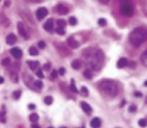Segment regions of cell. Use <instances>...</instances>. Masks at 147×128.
Instances as JSON below:
<instances>
[{
    "label": "cell",
    "instance_id": "13",
    "mask_svg": "<svg viewBox=\"0 0 147 128\" xmlns=\"http://www.w3.org/2000/svg\"><path fill=\"white\" fill-rule=\"evenodd\" d=\"M128 65V60L126 59V58H120L118 60V62H117V68H123V67L125 66H127Z\"/></svg>",
    "mask_w": 147,
    "mask_h": 128
},
{
    "label": "cell",
    "instance_id": "29",
    "mask_svg": "<svg viewBox=\"0 0 147 128\" xmlns=\"http://www.w3.org/2000/svg\"><path fill=\"white\" fill-rule=\"evenodd\" d=\"M98 25H99V26H102V27L106 26V20H105L104 18H100V19H98Z\"/></svg>",
    "mask_w": 147,
    "mask_h": 128
},
{
    "label": "cell",
    "instance_id": "37",
    "mask_svg": "<svg viewBox=\"0 0 147 128\" xmlns=\"http://www.w3.org/2000/svg\"><path fill=\"white\" fill-rule=\"evenodd\" d=\"M58 73H59L61 76H62V75H64V74H65V68H64V67H61V68H59Z\"/></svg>",
    "mask_w": 147,
    "mask_h": 128
},
{
    "label": "cell",
    "instance_id": "25",
    "mask_svg": "<svg viewBox=\"0 0 147 128\" xmlns=\"http://www.w3.org/2000/svg\"><path fill=\"white\" fill-rule=\"evenodd\" d=\"M138 124H139L140 127H146V126H147V120L144 119V118L140 119V120L138 121Z\"/></svg>",
    "mask_w": 147,
    "mask_h": 128
},
{
    "label": "cell",
    "instance_id": "45",
    "mask_svg": "<svg viewBox=\"0 0 147 128\" xmlns=\"http://www.w3.org/2000/svg\"><path fill=\"white\" fill-rule=\"evenodd\" d=\"M4 82V78L2 76H0V84H2Z\"/></svg>",
    "mask_w": 147,
    "mask_h": 128
},
{
    "label": "cell",
    "instance_id": "24",
    "mask_svg": "<svg viewBox=\"0 0 147 128\" xmlns=\"http://www.w3.org/2000/svg\"><path fill=\"white\" fill-rule=\"evenodd\" d=\"M84 76L87 78V79H91V78L93 77V74H92V72H91L89 69H87V70L84 71Z\"/></svg>",
    "mask_w": 147,
    "mask_h": 128
},
{
    "label": "cell",
    "instance_id": "27",
    "mask_svg": "<svg viewBox=\"0 0 147 128\" xmlns=\"http://www.w3.org/2000/svg\"><path fill=\"white\" fill-rule=\"evenodd\" d=\"M10 63H11V61H10L9 58H4L2 61H1V64H2L3 66H9Z\"/></svg>",
    "mask_w": 147,
    "mask_h": 128
},
{
    "label": "cell",
    "instance_id": "4",
    "mask_svg": "<svg viewBox=\"0 0 147 128\" xmlns=\"http://www.w3.org/2000/svg\"><path fill=\"white\" fill-rule=\"evenodd\" d=\"M120 12H121L122 15H124L126 17H131L133 15V8L129 3L125 2L121 5V7H120Z\"/></svg>",
    "mask_w": 147,
    "mask_h": 128
},
{
    "label": "cell",
    "instance_id": "9",
    "mask_svg": "<svg viewBox=\"0 0 147 128\" xmlns=\"http://www.w3.org/2000/svg\"><path fill=\"white\" fill-rule=\"evenodd\" d=\"M67 43H68V45L71 47L72 49H76V48H78V47H79V43L73 37H69L67 39Z\"/></svg>",
    "mask_w": 147,
    "mask_h": 128
},
{
    "label": "cell",
    "instance_id": "7",
    "mask_svg": "<svg viewBox=\"0 0 147 128\" xmlns=\"http://www.w3.org/2000/svg\"><path fill=\"white\" fill-rule=\"evenodd\" d=\"M80 106H81L82 110H83L86 114H91V113H92V108H91V106H90L88 103H86V102H84V101H82V102L80 103Z\"/></svg>",
    "mask_w": 147,
    "mask_h": 128
},
{
    "label": "cell",
    "instance_id": "22",
    "mask_svg": "<svg viewBox=\"0 0 147 128\" xmlns=\"http://www.w3.org/2000/svg\"><path fill=\"white\" fill-rule=\"evenodd\" d=\"M53 102V98L51 96H46L44 98V103L45 104H47V105H51Z\"/></svg>",
    "mask_w": 147,
    "mask_h": 128
},
{
    "label": "cell",
    "instance_id": "51",
    "mask_svg": "<svg viewBox=\"0 0 147 128\" xmlns=\"http://www.w3.org/2000/svg\"><path fill=\"white\" fill-rule=\"evenodd\" d=\"M48 128H54V127H48Z\"/></svg>",
    "mask_w": 147,
    "mask_h": 128
},
{
    "label": "cell",
    "instance_id": "38",
    "mask_svg": "<svg viewBox=\"0 0 147 128\" xmlns=\"http://www.w3.org/2000/svg\"><path fill=\"white\" fill-rule=\"evenodd\" d=\"M136 109H137V107H136L135 105H131V106L129 107V112H135Z\"/></svg>",
    "mask_w": 147,
    "mask_h": 128
},
{
    "label": "cell",
    "instance_id": "55",
    "mask_svg": "<svg viewBox=\"0 0 147 128\" xmlns=\"http://www.w3.org/2000/svg\"><path fill=\"white\" fill-rule=\"evenodd\" d=\"M0 1H1V0H0Z\"/></svg>",
    "mask_w": 147,
    "mask_h": 128
},
{
    "label": "cell",
    "instance_id": "30",
    "mask_svg": "<svg viewBox=\"0 0 147 128\" xmlns=\"http://www.w3.org/2000/svg\"><path fill=\"white\" fill-rule=\"evenodd\" d=\"M69 24L72 25V26H74L77 24V19L75 17H70L69 18Z\"/></svg>",
    "mask_w": 147,
    "mask_h": 128
},
{
    "label": "cell",
    "instance_id": "3",
    "mask_svg": "<svg viewBox=\"0 0 147 128\" xmlns=\"http://www.w3.org/2000/svg\"><path fill=\"white\" fill-rule=\"evenodd\" d=\"M88 65L91 67L92 69L96 71L100 70L102 68L103 63H104V54L101 50H95L94 53H92V55L89 56L88 60Z\"/></svg>",
    "mask_w": 147,
    "mask_h": 128
},
{
    "label": "cell",
    "instance_id": "53",
    "mask_svg": "<svg viewBox=\"0 0 147 128\" xmlns=\"http://www.w3.org/2000/svg\"><path fill=\"white\" fill-rule=\"evenodd\" d=\"M122 1H126V0H122Z\"/></svg>",
    "mask_w": 147,
    "mask_h": 128
},
{
    "label": "cell",
    "instance_id": "43",
    "mask_svg": "<svg viewBox=\"0 0 147 128\" xmlns=\"http://www.w3.org/2000/svg\"><path fill=\"white\" fill-rule=\"evenodd\" d=\"M4 5L6 6V7H8V6L10 5V1H9V0H6V1L4 2Z\"/></svg>",
    "mask_w": 147,
    "mask_h": 128
},
{
    "label": "cell",
    "instance_id": "18",
    "mask_svg": "<svg viewBox=\"0 0 147 128\" xmlns=\"http://www.w3.org/2000/svg\"><path fill=\"white\" fill-rule=\"evenodd\" d=\"M29 119H30V121H31V122L35 123V122H37V121H38V119H39V116H38V114H36V113H32V114H30V116H29Z\"/></svg>",
    "mask_w": 147,
    "mask_h": 128
},
{
    "label": "cell",
    "instance_id": "15",
    "mask_svg": "<svg viewBox=\"0 0 147 128\" xmlns=\"http://www.w3.org/2000/svg\"><path fill=\"white\" fill-rule=\"evenodd\" d=\"M43 27H44L45 30H47V31L52 30V28H53V20L52 19H48L47 21H46V23L44 24Z\"/></svg>",
    "mask_w": 147,
    "mask_h": 128
},
{
    "label": "cell",
    "instance_id": "2",
    "mask_svg": "<svg viewBox=\"0 0 147 128\" xmlns=\"http://www.w3.org/2000/svg\"><path fill=\"white\" fill-rule=\"evenodd\" d=\"M147 40V29L143 27H138L133 30L129 35V42L133 46H139Z\"/></svg>",
    "mask_w": 147,
    "mask_h": 128
},
{
    "label": "cell",
    "instance_id": "47",
    "mask_svg": "<svg viewBox=\"0 0 147 128\" xmlns=\"http://www.w3.org/2000/svg\"><path fill=\"white\" fill-rule=\"evenodd\" d=\"M32 128H40V127H39L38 125H36V124H33V125H32Z\"/></svg>",
    "mask_w": 147,
    "mask_h": 128
},
{
    "label": "cell",
    "instance_id": "28",
    "mask_svg": "<svg viewBox=\"0 0 147 128\" xmlns=\"http://www.w3.org/2000/svg\"><path fill=\"white\" fill-rule=\"evenodd\" d=\"M88 89L87 88H86V87L85 86H82L81 87V94H82V95L83 96H88Z\"/></svg>",
    "mask_w": 147,
    "mask_h": 128
},
{
    "label": "cell",
    "instance_id": "10",
    "mask_svg": "<svg viewBox=\"0 0 147 128\" xmlns=\"http://www.w3.org/2000/svg\"><path fill=\"white\" fill-rule=\"evenodd\" d=\"M10 52H11V54L14 56L16 59L21 58V56H22V51L20 50L19 48H17V47H14V48H12V49L10 50Z\"/></svg>",
    "mask_w": 147,
    "mask_h": 128
},
{
    "label": "cell",
    "instance_id": "12",
    "mask_svg": "<svg viewBox=\"0 0 147 128\" xmlns=\"http://www.w3.org/2000/svg\"><path fill=\"white\" fill-rule=\"evenodd\" d=\"M90 125L92 128H99L100 126H101V120H100L99 118L95 117V118H93L91 120V122H90Z\"/></svg>",
    "mask_w": 147,
    "mask_h": 128
},
{
    "label": "cell",
    "instance_id": "11",
    "mask_svg": "<svg viewBox=\"0 0 147 128\" xmlns=\"http://www.w3.org/2000/svg\"><path fill=\"white\" fill-rule=\"evenodd\" d=\"M16 41H17V37L15 34H13V33H11V34H9L6 37V42L9 45H13L14 43H16Z\"/></svg>",
    "mask_w": 147,
    "mask_h": 128
},
{
    "label": "cell",
    "instance_id": "54",
    "mask_svg": "<svg viewBox=\"0 0 147 128\" xmlns=\"http://www.w3.org/2000/svg\"><path fill=\"white\" fill-rule=\"evenodd\" d=\"M80 128H84V127H80Z\"/></svg>",
    "mask_w": 147,
    "mask_h": 128
},
{
    "label": "cell",
    "instance_id": "50",
    "mask_svg": "<svg viewBox=\"0 0 147 128\" xmlns=\"http://www.w3.org/2000/svg\"><path fill=\"white\" fill-rule=\"evenodd\" d=\"M145 103H147V96H146V100H145Z\"/></svg>",
    "mask_w": 147,
    "mask_h": 128
},
{
    "label": "cell",
    "instance_id": "36",
    "mask_svg": "<svg viewBox=\"0 0 147 128\" xmlns=\"http://www.w3.org/2000/svg\"><path fill=\"white\" fill-rule=\"evenodd\" d=\"M0 121L1 122H5V113L4 112L0 113Z\"/></svg>",
    "mask_w": 147,
    "mask_h": 128
},
{
    "label": "cell",
    "instance_id": "8",
    "mask_svg": "<svg viewBox=\"0 0 147 128\" xmlns=\"http://www.w3.org/2000/svg\"><path fill=\"white\" fill-rule=\"evenodd\" d=\"M57 12L59 13V14H61V15H66L69 12V10H68V8L66 7V6H64L62 4H58L57 5Z\"/></svg>",
    "mask_w": 147,
    "mask_h": 128
},
{
    "label": "cell",
    "instance_id": "23",
    "mask_svg": "<svg viewBox=\"0 0 147 128\" xmlns=\"http://www.w3.org/2000/svg\"><path fill=\"white\" fill-rule=\"evenodd\" d=\"M70 90L72 92H74V93H77L78 90L76 88V86H75V83H74V80H71V84H70Z\"/></svg>",
    "mask_w": 147,
    "mask_h": 128
},
{
    "label": "cell",
    "instance_id": "42",
    "mask_svg": "<svg viewBox=\"0 0 147 128\" xmlns=\"http://www.w3.org/2000/svg\"><path fill=\"white\" fill-rule=\"evenodd\" d=\"M25 1H27V2H32V3H36V2H39L40 0H25Z\"/></svg>",
    "mask_w": 147,
    "mask_h": 128
},
{
    "label": "cell",
    "instance_id": "48",
    "mask_svg": "<svg viewBox=\"0 0 147 128\" xmlns=\"http://www.w3.org/2000/svg\"><path fill=\"white\" fill-rule=\"evenodd\" d=\"M124 104H125V101H122V103H121V105H120V106H124Z\"/></svg>",
    "mask_w": 147,
    "mask_h": 128
},
{
    "label": "cell",
    "instance_id": "40",
    "mask_svg": "<svg viewBox=\"0 0 147 128\" xmlns=\"http://www.w3.org/2000/svg\"><path fill=\"white\" fill-rule=\"evenodd\" d=\"M98 1H99V2H101L102 4H107V3L110 1V0H98Z\"/></svg>",
    "mask_w": 147,
    "mask_h": 128
},
{
    "label": "cell",
    "instance_id": "5",
    "mask_svg": "<svg viewBox=\"0 0 147 128\" xmlns=\"http://www.w3.org/2000/svg\"><path fill=\"white\" fill-rule=\"evenodd\" d=\"M48 14V10L44 8V7H41V8H39L37 11H36V17L38 20H42L46 15Z\"/></svg>",
    "mask_w": 147,
    "mask_h": 128
},
{
    "label": "cell",
    "instance_id": "20",
    "mask_svg": "<svg viewBox=\"0 0 147 128\" xmlns=\"http://www.w3.org/2000/svg\"><path fill=\"white\" fill-rule=\"evenodd\" d=\"M28 52H29V54L32 55V56H36V55H38V50H37L36 47H30L29 50H28Z\"/></svg>",
    "mask_w": 147,
    "mask_h": 128
},
{
    "label": "cell",
    "instance_id": "16",
    "mask_svg": "<svg viewBox=\"0 0 147 128\" xmlns=\"http://www.w3.org/2000/svg\"><path fill=\"white\" fill-rule=\"evenodd\" d=\"M27 64H28V66L30 67L32 70H36L38 68V66H39V62H37V61H31V60L27 61Z\"/></svg>",
    "mask_w": 147,
    "mask_h": 128
},
{
    "label": "cell",
    "instance_id": "1",
    "mask_svg": "<svg viewBox=\"0 0 147 128\" xmlns=\"http://www.w3.org/2000/svg\"><path fill=\"white\" fill-rule=\"evenodd\" d=\"M98 86H99L100 90L105 95H107L109 97H115L119 92V88H118L116 82H114L113 80H110V79H104L102 81H100Z\"/></svg>",
    "mask_w": 147,
    "mask_h": 128
},
{
    "label": "cell",
    "instance_id": "44",
    "mask_svg": "<svg viewBox=\"0 0 147 128\" xmlns=\"http://www.w3.org/2000/svg\"><path fill=\"white\" fill-rule=\"evenodd\" d=\"M28 108L29 109H35V105L34 104H29L28 105Z\"/></svg>",
    "mask_w": 147,
    "mask_h": 128
},
{
    "label": "cell",
    "instance_id": "31",
    "mask_svg": "<svg viewBox=\"0 0 147 128\" xmlns=\"http://www.w3.org/2000/svg\"><path fill=\"white\" fill-rule=\"evenodd\" d=\"M34 85H35L36 88H38V89H41L42 87H43V83L40 81V80H37V81H35L34 82Z\"/></svg>",
    "mask_w": 147,
    "mask_h": 128
},
{
    "label": "cell",
    "instance_id": "6",
    "mask_svg": "<svg viewBox=\"0 0 147 128\" xmlns=\"http://www.w3.org/2000/svg\"><path fill=\"white\" fill-rule=\"evenodd\" d=\"M17 28H18V32H19V34L21 35L22 37H24V38H27V37H28V35H27V32H26L25 27H24V25H23V23H22V22H18V24H17Z\"/></svg>",
    "mask_w": 147,
    "mask_h": 128
},
{
    "label": "cell",
    "instance_id": "41",
    "mask_svg": "<svg viewBox=\"0 0 147 128\" xmlns=\"http://www.w3.org/2000/svg\"><path fill=\"white\" fill-rule=\"evenodd\" d=\"M134 95L136 96V97H141L142 96V94H141V92H134Z\"/></svg>",
    "mask_w": 147,
    "mask_h": 128
},
{
    "label": "cell",
    "instance_id": "34",
    "mask_svg": "<svg viewBox=\"0 0 147 128\" xmlns=\"http://www.w3.org/2000/svg\"><path fill=\"white\" fill-rule=\"evenodd\" d=\"M45 46H46V44H45L44 41H39V42H38V47H39L40 49H44Z\"/></svg>",
    "mask_w": 147,
    "mask_h": 128
},
{
    "label": "cell",
    "instance_id": "52",
    "mask_svg": "<svg viewBox=\"0 0 147 128\" xmlns=\"http://www.w3.org/2000/svg\"><path fill=\"white\" fill-rule=\"evenodd\" d=\"M61 128H66V127H61Z\"/></svg>",
    "mask_w": 147,
    "mask_h": 128
},
{
    "label": "cell",
    "instance_id": "17",
    "mask_svg": "<svg viewBox=\"0 0 147 128\" xmlns=\"http://www.w3.org/2000/svg\"><path fill=\"white\" fill-rule=\"evenodd\" d=\"M140 60H141V62L144 66H147V49L142 53L141 57H140Z\"/></svg>",
    "mask_w": 147,
    "mask_h": 128
},
{
    "label": "cell",
    "instance_id": "33",
    "mask_svg": "<svg viewBox=\"0 0 147 128\" xmlns=\"http://www.w3.org/2000/svg\"><path fill=\"white\" fill-rule=\"evenodd\" d=\"M58 74H59V73H58V71H57V70H53V71L51 72V75H50V76H51V78H52V79H55V78H57Z\"/></svg>",
    "mask_w": 147,
    "mask_h": 128
},
{
    "label": "cell",
    "instance_id": "26",
    "mask_svg": "<svg viewBox=\"0 0 147 128\" xmlns=\"http://www.w3.org/2000/svg\"><path fill=\"white\" fill-rule=\"evenodd\" d=\"M20 96H21V91L20 90H16V91H14L13 92V98L14 99H19L20 98Z\"/></svg>",
    "mask_w": 147,
    "mask_h": 128
},
{
    "label": "cell",
    "instance_id": "32",
    "mask_svg": "<svg viewBox=\"0 0 147 128\" xmlns=\"http://www.w3.org/2000/svg\"><path fill=\"white\" fill-rule=\"evenodd\" d=\"M56 33H57V34H59V35H64V34H65V30H64V28H62V27H57Z\"/></svg>",
    "mask_w": 147,
    "mask_h": 128
},
{
    "label": "cell",
    "instance_id": "49",
    "mask_svg": "<svg viewBox=\"0 0 147 128\" xmlns=\"http://www.w3.org/2000/svg\"><path fill=\"white\" fill-rule=\"evenodd\" d=\"M144 85H145V86H147V81H145V83H144Z\"/></svg>",
    "mask_w": 147,
    "mask_h": 128
},
{
    "label": "cell",
    "instance_id": "46",
    "mask_svg": "<svg viewBox=\"0 0 147 128\" xmlns=\"http://www.w3.org/2000/svg\"><path fill=\"white\" fill-rule=\"evenodd\" d=\"M128 65H129V67H134V66H135V63L132 62V63H129Z\"/></svg>",
    "mask_w": 147,
    "mask_h": 128
},
{
    "label": "cell",
    "instance_id": "14",
    "mask_svg": "<svg viewBox=\"0 0 147 128\" xmlns=\"http://www.w3.org/2000/svg\"><path fill=\"white\" fill-rule=\"evenodd\" d=\"M71 66H72V68H73V69H75V70H78V69H80V68H81V66H82V63H81V61H80V60H78V59H75V60H73V61H72V63H71Z\"/></svg>",
    "mask_w": 147,
    "mask_h": 128
},
{
    "label": "cell",
    "instance_id": "21",
    "mask_svg": "<svg viewBox=\"0 0 147 128\" xmlns=\"http://www.w3.org/2000/svg\"><path fill=\"white\" fill-rule=\"evenodd\" d=\"M57 25H58V27H62L64 28L65 26H66V21L63 19H58L57 20Z\"/></svg>",
    "mask_w": 147,
    "mask_h": 128
},
{
    "label": "cell",
    "instance_id": "35",
    "mask_svg": "<svg viewBox=\"0 0 147 128\" xmlns=\"http://www.w3.org/2000/svg\"><path fill=\"white\" fill-rule=\"evenodd\" d=\"M36 75H37L39 78H43V77H44L43 73H42V70H39V69H38V71H36Z\"/></svg>",
    "mask_w": 147,
    "mask_h": 128
},
{
    "label": "cell",
    "instance_id": "19",
    "mask_svg": "<svg viewBox=\"0 0 147 128\" xmlns=\"http://www.w3.org/2000/svg\"><path fill=\"white\" fill-rule=\"evenodd\" d=\"M10 77H11V81L12 82H14V83H17L18 82V75H17V73L16 72H11L10 73Z\"/></svg>",
    "mask_w": 147,
    "mask_h": 128
},
{
    "label": "cell",
    "instance_id": "39",
    "mask_svg": "<svg viewBox=\"0 0 147 128\" xmlns=\"http://www.w3.org/2000/svg\"><path fill=\"white\" fill-rule=\"evenodd\" d=\"M50 63H47V64H45L44 66H43V68H44V70H49V68H50Z\"/></svg>",
    "mask_w": 147,
    "mask_h": 128
}]
</instances>
